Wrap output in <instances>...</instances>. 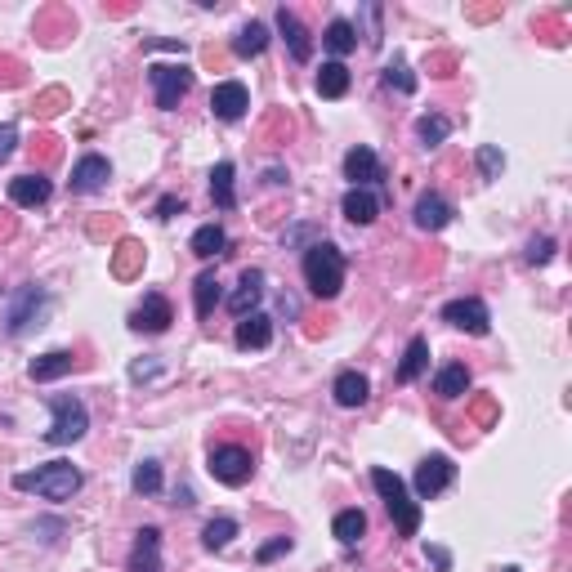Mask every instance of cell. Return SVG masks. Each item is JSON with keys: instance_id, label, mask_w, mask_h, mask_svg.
<instances>
[{"instance_id": "cell-12", "label": "cell", "mask_w": 572, "mask_h": 572, "mask_svg": "<svg viewBox=\"0 0 572 572\" xmlns=\"http://www.w3.org/2000/svg\"><path fill=\"white\" fill-rule=\"evenodd\" d=\"M246 108H251V94H246L242 81H219L211 90V112L219 121H242Z\"/></svg>"}, {"instance_id": "cell-32", "label": "cell", "mask_w": 572, "mask_h": 572, "mask_svg": "<svg viewBox=\"0 0 572 572\" xmlns=\"http://www.w3.org/2000/svg\"><path fill=\"white\" fill-rule=\"evenodd\" d=\"M447 135H452V121H447L443 112H425V117L416 121V139H421L425 148H438Z\"/></svg>"}, {"instance_id": "cell-44", "label": "cell", "mask_w": 572, "mask_h": 572, "mask_svg": "<svg viewBox=\"0 0 572 572\" xmlns=\"http://www.w3.org/2000/svg\"><path fill=\"white\" fill-rule=\"evenodd\" d=\"M501 572H519V568H501Z\"/></svg>"}, {"instance_id": "cell-28", "label": "cell", "mask_w": 572, "mask_h": 572, "mask_svg": "<svg viewBox=\"0 0 572 572\" xmlns=\"http://www.w3.org/2000/svg\"><path fill=\"white\" fill-rule=\"evenodd\" d=\"M233 161H219V166L211 170V197H215V206L219 211H233L237 206V188H233Z\"/></svg>"}, {"instance_id": "cell-7", "label": "cell", "mask_w": 572, "mask_h": 572, "mask_svg": "<svg viewBox=\"0 0 572 572\" xmlns=\"http://www.w3.org/2000/svg\"><path fill=\"white\" fill-rule=\"evenodd\" d=\"M452 483H456V461H452V456L434 452V456H425V461L416 465V497H421V501L443 497Z\"/></svg>"}, {"instance_id": "cell-31", "label": "cell", "mask_w": 572, "mask_h": 572, "mask_svg": "<svg viewBox=\"0 0 572 572\" xmlns=\"http://www.w3.org/2000/svg\"><path fill=\"white\" fill-rule=\"evenodd\" d=\"M219 300H224V295H219V278H215V273H202V278L193 282V304H197V318H211Z\"/></svg>"}, {"instance_id": "cell-9", "label": "cell", "mask_w": 572, "mask_h": 572, "mask_svg": "<svg viewBox=\"0 0 572 572\" xmlns=\"http://www.w3.org/2000/svg\"><path fill=\"white\" fill-rule=\"evenodd\" d=\"M45 286H36V282H27V286H18V295H14V304H9V313H5V331L9 336H23L27 327H32L36 318H41V309H45Z\"/></svg>"}, {"instance_id": "cell-16", "label": "cell", "mask_w": 572, "mask_h": 572, "mask_svg": "<svg viewBox=\"0 0 572 572\" xmlns=\"http://www.w3.org/2000/svg\"><path fill=\"white\" fill-rule=\"evenodd\" d=\"M233 345L237 349H269L273 345V318L269 313H246V318H237V331H233Z\"/></svg>"}, {"instance_id": "cell-34", "label": "cell", "mask_w": 572, "mask_h": 572, "mask_svg": "<svg viewBox=\"0 0 572 572\" xmlns=\"http://www.w3.org/2000/svg\"><path fill=\"white\" fill-rule=\"evenodd\" d=\"M130 488H135L139 497H157L161 492V465L157 461H139L135 474H130Z\"/></svg>"}, {"instance_id": "cell-3", "label": "cell", "mask_w": 572, "mask_h": 572, "mask_svg": "<svg viewBox=\"0 0 572 572\" xmlns=\"http://www.w3.org/2000/svg\"><path fill=\"white\" fill-rule=\"evenodd\" d=\"M371 488H376L380 501H385L389 519H394V528H398V537H416V532H421V501H412L407 483L398 479L394 470L376 465V470H371Z\"/></svg>"}, {"instance_id": "cell-25", "label": "cell", "mask_w": 572, "mask_h": 572, "mask_svg": "<svg viewBox=\"0 0 572 572\" xmlns=\"http://www.w3.org/2000/svg\"><path fill=\"white\" fill-rule=\"evenodd\" d=\"M429 367V340L425 336H412V345H407L403 362H398V385H416V380L425 376Z\"/></svg>"}, {"instance_id": "cell-27", "label": "cell", "mask_w": 572, "mask_h": 572, "mask_svg": "<svg viewBox=\"0 0 572 572\" xmlns=\"http://www.w3.org/2000/svg\"><path fill=\"white\" fill-rule=\"evenodd\" d=\"M224 246H228V233L219 224H202L193 233V242H188V251L197 255V260H215V255H224Z\"/></svg>"}, {"instance_id": "cell-1", "label": "cell", "mask_w": 572, "mask_h": 572, "mask_svg": "<svg viewBox=\"0 0 572 572\" xmlns=\"http://www.w3.org/2000/svg\"><path fill=\"white\" fill-rule=\"evenodd\" d=\"M300 273H304V286L309 295L318 300H336L345 291V251L336 242H313L300 260Z\"/></svg>"}, {"instance_id": "cell-37", "label": "cell", "mask_w": 572, "mask_h": 572, "mask_svg": "<svg viewBox=\"0 0 572 572\" xmlns=\"http://www.w3.org/2000/svg\"><path fill=\"white\" fill-rule=\"evenodd\" d=\"M555 255V237H532L528 242V264H550Z\"/></svg>"}, {"instance_id": "cell-14", "label": "cell", "mask_w": 572, "mask_h": 572, "mask_svg": "<svg viewBox=\"0 0 572 572\" xmlns=\"http://www.w3.org/2000/svg\"><path fill=\"white\" fill-rule=\"evenodd\" d=\"M452 215H456V206L447 202L443 193H421L416 197L412 219H416V228H425V233H443V228L452 224Z\"/></svg>"}, {"instance_id": "cell-36", "label": "cell", "mask_w": 572, "mask_h": 572, "mask_svg": "<svg viewBox=\"0 0 572 572\" xmlns=\"http://www.w3.org/2000/svg\"><path fill=\"white\" fill-rule=\"evenodd\" d=\"M385 81L394 85L398 94H416V76H412V68H407L403 59H394V63H389V68H385Z\"/></svg>"}, {"instance_id": "cell-15", "label": "cell", "mask_w": 572, "mask_h": 572, "mask_svg": "<svg viewBox=\"0 0 572 572\" xmlns=\"http://www.w3.org/2000/svg\"><path fill=\"white\" fill-rule=\"evenodd\" d=\"M130 572H166L161 564V528H139L135 532V550H130Z\"/></svg>"}, {"instance_id": "cell-21", "label": "cell", "mask_w": 572, "mask_h": 572, "mask_svg": "<svg viewBox=\"0 0 572 572\" xmlns=\"http://www.w3.org/2000/svg\"><path fill=\"white\" fill-rule=\"evenodd\" d=\"M72 367H76V354H72V349H50V354L32 358V367H27V376H32L36 385H50V380L68 376Z\"/></svg>"}, {"instance_id": "cell-2", "label": "cell", "mask_w": 572, "mask_h": 572, "mask_svg": "<svg viewBox=\"0 0 572 572\" xmlns=\"http://www.w3.org/2000/svg\"><path fill=\"white\" fill-rule=\"evenodd\" d=\"M85 474L76 470L72 461H50V465H36V470L14 474V488L18 492H36L41 501H72L81 492Z\"/></svg>"}, {"instance_id": "cell-24", "label": "cell", "mask_w": 572, "mask_h": 572, "mask_svg": "<svg viewBox=\"0 0 572 572\" xmlns=\"http://www.w3.org/2000/svg\"><path fill=\"white\" fill-rule=\"evenodd\" d=\"M322 45H327V50L336 54V63H340L345 54H354V50H358V27L349 23V18H331L327 32H322Z\"/></svg>"}, {"instance_id": "cell-35", "label": "cell", "mask_w": 572, "mask_h": 572, "mask_svg": "<svg viewBox=\"0 0 572 572\" xmlns=\"http://www.w3.org/2000/svg\"><path fill=\"white\" fill-rule=\"evenodd\" d=\"M474 161H479V175H483V179H501V170H505V152L497 148V143H483V148L474 152Z\"/></svg>"}, {"instance_id": "cell-41", "label": "cell", "mask_w": 572, "mask_h": 572, "mask_svg": "<svg viewBox=\"0 0 572 572\" xmlns=\"http://www.w3.org/2000/svg\"><path fill=\"white\" fill-rule=\"evenodd\" d=\"M175 211H184L179 197H161V202H157V219H175Z\"/></svg>"}, {"instance_id": "cell-23", "label": "cell", "mask_w": 572, "mask_h": 572, "mask_svg": "<svg viewBox=\"0 0 572 572\" xmlns=\"http://www.w3.org/2000/svg\"><path fill=\"white\" fill-rule=\"evenodd\" d=\"M331 394H336L340 407H362L371 398V380L362 376V371H340L336 385H331Z\"/></svg>"}, {"instance_id": "cell-13", "label": "cell", "mask_w": 572, "mask_h": 572, "mask_svg": "<svg viewBox=\"0 0 572 572\" xmlns=\"http://www.w3.org/2000/svg\"><path fill=\"white\" fill-rule=\"evenodd\" d=\"M112 179V166H108V157H99V152H85L81 161L72 166V193H99L103 184Z\"/></svg>"}, {"instance_id": "cell-19", "label": "cell", "mask_w": 572, "mask_h": 572, "mask_svg": "<svg viewBox=\"0 0 572 572\" xmlns=\"http://www.w3.org/2000/svg\"><path fill=\"white\" fill-rule=\"evenodd\" d=\"M260 300H264V269H246L242 282H237V291L228 295V313H233V318H246V313H255Z\"/></svg>"}, {"instance_id": "cell-29", "label": "cell", "mask_w": 572, "mask_h": 572, "mask_svg": "<svg viewBox=\"0 0 572 572\" xmlns=\"http://www.w3.org/2000/svg\"><path fill=\"white\" fill-rule=\"evenodd\" d=\"M318 94L322 99H345L349 94V68L345 63H322V72H318Z\"/></svg>"}, {"instance_id": "cell-40", "label": "cell", "mask_w": 572, "mask_h": 572, "mask_svg": "<svg viewBox=\"0 0 572 572\" xmlns=\"http://www.w3.org/2000/svg\"><path fill=\"white\" fill-rule=\"evenodd\" d=\"M425 559H429V564H434L438 572H447V568H452V555H447L443 546H425Z\"/></svg>"}, {"instance_id": "cell-18", "label": "cell", "mask_w": 572, "mask_h": 572, "mask_svg": "<svg viewBox=\"0 0 572 572\" xmlns=\"http://www.w3.org/2000/svg\"><path fill=\"white\" fill-rule=\"evenodd\" d=\"M278 32H282V41H286V50H291L295 63H309V59H313V36H309V27H304L286 5L278 9Z\"/></svg>"}, {"instance_id": "cell-20", "label": "cell", "mask_w": 572, "mask_h": 572, "mask_svg": "<svg viewBox=\"0 0 572 572\" xmlns=\"http://www.w3.org/2000/svg\"><path fill=\"white\" fill-rule=\"evenodd\" d=\"M340 211H345L349 224L367 228V224H376V219H380V197L371 193V188H349L345 202H340Z\"/></svg>"}, {"instance_id": "cell-22", "label": "cell", "mask_w": 572, "mask_h": 572, "mask_svg": "<svg viewBox=\"0 0 572 572\" xmlns=\"http://www.w3.org/2000/svg\"><path fill=\"white\" fill-rule=\"evenodd\" d=\"M434 394L447 398V403L470 394V371H465V362H447V367L434 371Z\"/></svg>"}, {"instance_id": "cell-33", "label": "cell", "mask_w": 572, "mask_h": 572, "mask_svg": "<svg viewBox=\"0 0 572 572\" xmlns=\"http://www.w3.org/2000/svg\"><path fill=\"white\" fill-rule=\"evenodd\" d=\"M233 537H237V519H211L202 528V546L206 550H228L233 546Z\"/></svg>"}, {"instance_id": "cell-8", "label": "cell", "mask_w": 572, "mask_h": 572, "mask_svg": "<svg viewBox=\"0 0 572 572\" xmlns=\"http://www.w3.org/2000/svg\"><path fill=\"white\" fill-rule=\"evenodd\" d=\"M443 322L456 331H465V336H488L492 331V313L483 300H474V295H465V300H447L443 304Z\"/></svg>"}, {"instance_id": "cell-4", "label": "cell", "mask_w": 572, "mask_h": 572, "mask_svg": "<svg viewBox=\"0 0 572 572\" xmlns=\"http://www.w3.org/2000/svg\"><path fill=\"white\" fill-rule=\"evenodd\" d=\"M50 429H45V443L50 447H68V443H81L85 429H90V412L76 394H50Z\"/></svg>"}, {"instance_id": "cell-5", "label": "cell", "mask_w": 572, "mask_h": 572, "mask_svg": "<svg viewBox=\"0 0 572 572\" xmlns=\"http://www.w3.org/2000/svg\"><path fill=\"white\" fill-rule=\"evenodd\" d=\"M148 81H152V94H157V108L175 112L184 103V94L193 90V68H184V63H152Z\"/></svg>"}, {"instance_id": "cell-26", "label": "cell", "mask_w": 572, "mask_h": 572, "mask_svg": "<svg viewBox=\"0 0 572 572\" xmlns=\"http://www.w3.org/2000/svg\"><path fill=\"white\" fill-rule=\"evenodd\" d=\"M264 50H269V27H264V23H246L242 32L233 36V54H237V59H260Z\"/></svg>"}, {"instance_id": "cell-30", "label": "cell", "mask_w": 572, "mask_h": 572, "mask_svg": "<svg viewBox=\"0 0 572 572\" xmlns=\"http://www.w3.org/2000/svg\"><path fill=\"white\" fill-rule=\"evenodd\" d=\"M331 532H336L340 546H358L362 532H367V514L362 510H340L336 519H331Z\"/></svg>"}, {"instance_id": "cell-39", "label": "cell", "mask_w": 572, "mask_h": 572, "mask_svg": "<svg viewBox=\"0 0 572 572\" xmlns=\"http://www.w3.org/2000/svg\"><path fill=\"white\" fill-rule=\"evenodd\" d=\"M291 546H295L291 537H273L269 546H260V555H255V559H260V564H273L278 555H291Z\"/></svg>"}, {"instance_id": "cell-38", "label": "cell", "mask_w": 572, "mask_h": 572, "mask_svg": "<svg viewBox=\"0 0 572 572\" xmlns=\"http://www.w3.org/2000/svg\"><path fill=\"white\" fill-rule=\"evenodd\" d=\"M14 148H18V126L14 121H0V166L14 157Z\"/></svg>"}, {"instance_id": "cell-10", "label": "cell", "mask_w": 572, "mask_h": 572, "mask_svg": "<svg viewBox=\"0 0 572 572\" xmlns=\"http://www.w3.org/2000/svg\"><path fill=\"white\" fill-rule=\"evenodd\" d=\"M170 322H175V309L157 291L143 295V304L130 313V331H139V336H161V331H170Z\"/></svg>"}, {"instance_id": "cell-42", "label": "cell", "mask_w": 572, "mask_h": 572, "mask_svg": "<svg viewBox=\"0 0 572 572\" xmlns=\"http://www.w3.org/2000/svg\"><path fill=\"white\" fill-rule=\"evenodd\" d=\"M157 362H135V367H130V380H148V376H157Z\"/></svg>"}, {"instance_id": "cell-17", "label": "cell", "mask_w": 572, "mask_h": 572, "mask_svg": "<svg viewBox=\"0 0 572 572\" xmlns=\"http://www.w3.org/2000/svg\"><path fill=\"white\" fill-rule=\"evenodd\" d=\"M54 197V184L45 175H18L9 179V202L23 206V211H36V206H45Z\"/></svg>"}, {"instance_id": "cell-43", "label": "cell", "mask_w": 572, "mask_h": 572, "mask_svg": "<svg viewBox=\"0 0 572 572\" xmlns=\"http://www.w3.org/2000/svg\"><path fill=\"white\" fill-rule=\"evenodd\" d=\"M175 505H193V488H175Z\"/></svg>"}, {"instance_id": "cell-6", "label": "cell", "mask_w": 572, "mask_h": 572, "mask_svg": "<svg viewBox=\"0 0 572 572\" xmlns=\"http://www.w3.org/2000/svg\"><path fill=\"white\" fill-rule=\"evenodd\" d=\"M206 470H211V479L224 483V488H242V483H251V474H255V456L237 443H224V447H211Z\"/></svg>"}, {"instance_id": "cell-11", "label": "cell", "mask_w": 572, "mask_h": 572, "mask_svg": "<svg viewBox=\"0 0 572 572\" xmlns=\"http://www.w3.org/2000/svg\"><path fill=\"white\" fill-rule=\"evenodd\" d=\"M345 179L354 188H380L385 184V166H380V157L367 148V143H358V148L345 152Z\"/></svg>"}]
</instances>
